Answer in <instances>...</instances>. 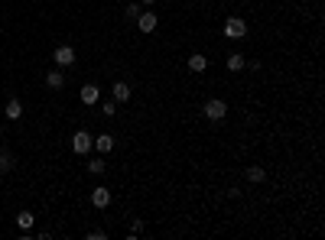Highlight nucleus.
<instances>
[{
  "instance_id": "nucleus-5",
  "label": "nucleus",
  "mask_w": 325,
  "mask_h": 240,
  "mask_svg": "<svg viewBox=\"0 0 325 240\" xmlns=\"http://www.w3.org/2000/svg\"><path fill=\"white\" fill-rule=\"evenodd\" d=\"M137 26H140L143 33H153L156 26H160V20H156V13H153V10H143V13L137 16Z\"/></svg>"
},
{
  "instance_id": "nucleus-11",
  "label": "nucleus",
  "mask_w": 325,
  "mask_h": 240,
  "mask_svg": "<svg viewBox=\"0 0 325 240\" xmlns=\"http://www.w3.org/2000/svg\"><path fill=\"white\" fill-rule=\"evenodd\" d=\"M3 114H7V120H20V117H23V104L13 98V101L7 104V110H3Z\"/></svg>"
},
{
  "instance_id": "nucleus-16",
  "label": "nucleus",
  "mask_w": 325,
  "mask_h": 240,
  "mask_svg": "<svg viewBox=\"0 0 325 240\" xmlns=\"http://www.w3.org/2000/svg\"><path fill=\"white\" fill-rule=\"evenodd\" d=\"M140 13H143V7H140V3H127V7H124V16H127V20H137Z\"/></svg>"
},
{
  "instance_id": "nucleus-15",
  "label": "nucleus",
  "mask_w": 325,
  "mask_h": 240,
  "mask_svg": "<svg viewBox=\"0 0 325 240\" xmlns=\"http://www.w3.org/2000/svg\"><path fill=\"white\" fill-rule=\"evenodd\" d=\"M33 221H36V217H33L30 211H20V214H16V224H20V231H30Z\"/></svg>"
},
{
  "instance_id": "nucleus-8",
  "label": "nucleus",
  "mask_w": 325,
  "mask_h": 240,
  "mask_svg": "<svg viewBox=\"0 0 325 240\" xmlns=\"http://www.w3.org/2000/svg\"><path fill=\"white\" fill-rule=\"evenodd\" d=\"M91 146H98V153H111V149H114V137H111V133H101V137H94Z\"/></svg>"
},
{
  "instance_id": "nucleus-3",
  "label": "nucleus",
  "mask_w": 325,
  "mask_h": 240,
  "mask_svg": "<svg viewBox=\"0 0 325 240\" xmlns=\"http://www.w3.org/2000/svg\"><path fill=\"white\" fill-rule=\"evenodd\" d=\"M91 143H94V137L88 130H78L75 137H72V153H78V156H85L88 149H91Z\"/></svg>"
},
{
  "instance_id": "nucleus-1",
  "label": "nucleus",
  "mask_w": 325,
  "mask_h": 240,
  "mask_svg": "<svg viewBox=\"0 0 325 240\" xmlns=\"http://www.w3.org/2000/svg\"><path fill=\"white\" fill-rule=\"evenodd\" d=\"M202 114L208 117L211 124H218V120H225V117H228V104L221 101V98H211V101H205V107H202Z\"/></svg>"
},
{
  "instance_id": "nucleus-4",
  "label": "nucleus",
  "mask_w": 325,
  "mask_h": 240,
  "mask_svg": "<svg viewBox=\"0 0 325 240\" xmlns=\"http://www.w3.org/2000/svg\"><path fill=\"white\" fill-rule=\"evenodd\" d=\"M52 59H55V65H59V69H69V65L75 62V49H72V46H59Z\"/></svg>"
},
{
  "instance_id": "nucleus-12",
  "label": "nucleus",
  "mask_w": 325,
  "mask_h": 240,
  "mask_svg": "<svg viewBox=\"0 0 325 240\" xmlns=\"http://www.w3.org/2000/svg\"><path fill=\"white\" fill-rule=\"evenodd\" d=\"M244 65H247V59H244L241 52H231V55H228V69H231V71H241Z\"/></svg>"
},
{
  "instance_id": "nucleus-2",
  "label": "nucleus",
  "mask_w": 325,
  "mask_h": 240,
  "mask_svg": "<svg viewBox=\"0 0 325 240\" xmlns=\"http://www.w3.org/2000/svg\"><path fill=\"white\" fill-rule=\"evenodd\" d=\"M225 36L228 39H244L247 36V23H244L241 16H228L225 20Z\"/></svg>"
},
{
  "instance_id": "nucleus-18",
  "label": "nucleus",
  "mask_w": 325,
  "mask_h": 240,
  "mask_svg": "<svg viewBox=\"0 0 325 240\" xmlns=\"http://www.w3.org/2000/svg\"><path fill=\"white\" fill-rule=\"evenodd\" d=\"M13 169V156L10 153H0V172H10Z\"/></svg>"
},
{
  "instance_id": "nucleus-10",
  "label": "nucleus",
  "mask_w": 325,
  "mask_h": 240,
  "mask_svg": "<svg viewBox=\"0 0 325 240\" xmlns=\"http://www.w3.org/2000/svg\"><path fill=\"white\" fill-rule=\"evenodd\" d=\"M189 69H192V71H205V69H208V59H205L202 52L189 55Z\"/></svg>"
},
{
  "instance_id": "nucleus-17",
  "label": "nucleus",
  "mask_w": 325,
  "mask_h": 240,
  "mask_svg": "<svg viewBox=\"0 0 325 240\" xmlns=\"http://www.w3.org/2000/svg\"><path fill=\"white\" fill-rule=\"evenodd\" d=\"M104 169H108V166H104V159H91V163H88V172H91V175H101Z\"/></svg>"
},
{
  "instance_id": "nucleus-9",
  "label": "nucleus",
  "mask_w": 325,
  "mask_h": 240,
  "mask_svg": "<svg viewBox=\"0 0 325 240\" xmlns=\"http://www.w3.org/2000/svg\"><path fill=\"white\" fill-rule=\"evenodd\" d=\"M98 98H101L98 85H85V88H81V104H98Z\"/></svg>"
},
{
  "instance_id": "nucleus-6",
  "label": "nucleus",
  "mask_w": 325,
  "mask_h": 240,
  "mask_svg": "<svg viewBox=\"0 0 325 240\" xmlns=\"http://www.w3.org/2000/svg\"><path fill=\"white\" fill-rule=\"evenodd\" d=\"M91 205H94V208H108V205H111V192L98 185V188L91 192Z\"/></svg>"
},
{
  "instance_id": "nucleus-14",
  "label": "nucleus",
  "mask_w": 325,
  "mask_h": 240,
  "mask_svg": "<svg viewBox=\"0 0 325 240\" xmlns=\"http://www.w3.org/2000/svg\"><path fill=\"white\" fill-rule=\"evenodd\" d=\"M46 85H49V88H52V91H59V88H62V85H65V78H62V71H49V75H46Z\"/></svg>"
},
{
  "instance_id": "nucleus-20",
  "label": "nucleus",
  "mask_w": 325,
  "mask_h": 240,
  "mask_svg": "<svg viewBox=\"0 0 325 240\" xmlns=\"http://www.w3.org/2000/svg\"><path fill=\"white\" fill-rule=\"evenodd\" d=\"M140 3H147V7H153V3H156V0H140Z\"/></svg>"
},
{
  "instance_id": "nucleus-7",
  "label": "nucleus",
  "mask_w": 325,
  "mask_h": 240,
  "mask_svg": "<svg viewBox=\"0 0 325 240\" xmlns=\"http://www.w3.org/2000/svg\"><path fill=\"white\" fill-rule=\"evenodd\" d=\"M111 94H114V104H124V101H130V85L117 81V85L111 88Z\"/></svg>"
},
{
  "instance_id": "nucleus-13",
  "label": "nucleus",
  "mask_w": 325,
  "mask_h": 240,
  "mask_svg": "<svg viewBox=\"0 0 325 240\" xmlns=\"http://www.w3.org/2000/svg\"><path fill=\"white\" fill-rule=\"evenodd\" d=\"M244 175H247V182H254V185H260L263 178H267V172H263V169H260V166H250V169H247V172H244Z\"/></svg>"
},
{
  "instance_id": "nucleus-19",
  "label": "nucleus",
  "mask_w": 325,
  "mask_h": 240,
  "mask_svg": "<svg viewBox=\"0 0 325 240\" xmlns=\"http://www.w3.org/2000/svg\"><path fill=\"white\" fill-rule=\"evenodd\" d=\"M117 114V104L108 101V104H101V117H114Z\"/></svg>"
}]
</instances>
